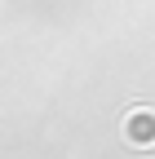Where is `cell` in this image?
Returning <instances> with one entry per match:
<instances>
[{"label": "cell", "mask_w": 155, "mask_h": 159, "mask_svg": "<svg viewBox=\"0 0 155 159\" xmlns=\"http://www.w3.org/2000/svg\"><path fill=\"white\" fill-rule=\"evenodd\" d=\"M124 142H129V146H142V150L155 146V111H146V106L129 111V119H124Z\"/></svg>", "instance_id": "1"}]
</instances>
